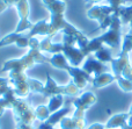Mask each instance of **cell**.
<instances>
[{
  "label": "cell",
  "mask_w": 132,
  "mask_h": 129,
  "mask_svg": "<svg viewBox=\"0 0 132 129\" xmlns=\"http://www.w3.org/2000/svg\"><path fill=\"white\" fill-rule=\"evenodd\" d=\"M27 81H28V85H29L30 92L42 94V91H43V87H44V84L42 83V81L37 80V79H34V78H30V77H28Z\"/></svg>",
  "instance_id": "obj_27"
},
{
  "label": "cell",
  "mask_w": 132,
  "mask_h": 129,
  "mask_svg": "<svg viewBox=\"0 0 132 129\" xmlns=\"http://www.w3.org/2000/svg\"><path fill=\"white\" fill-rule=\"evenodd\" d=\"M62 129H87L85 119H75L73 116H65L59 122Z\"/></svg>",
  "instance_id": "obj_17"
},
{
  "label": "cell",
  "mask_w": 132,
  "mask_h": 129,
  "mask_svg": "<svg viewBox=\"0 0 132 129\" xmlns=\"http://www.w3.org/2000/svg\"><path fill=\"white\" fill-rule=\"evenodd\" d=\"M62 54L65 56L67 62L72 66H79V65H81V63L87 57L84 54V51L75 45H64L63 47Z\"/></svg>",
  "instance_id": "obj_10"
},
{
  "label": "cell",
  "mask_w": 132,
  "mask_h": 129,
  "mask_svg": "<svg viewBox=\"0 0 132 129\" xmlns=\"http://www.w3.org/2000/svg\"><path fill=\"white\" fill-rule=\"evenodd\" d=\"M20 0H0V14L5 12L8 7L11 6H16Z\"/></svg>",
  "instance_id": "obj_29"
},
{
  "label": "cell",
  "mask_w": 132,
  "mask_h": 129,
  "mask_svg": "<svg viewBox=\"0 0 132 129\" xmlns=\"http://www.w3.org/2000/svg\"><path fill=\"white\" fill-rule=\"evenodd\" d=\"M57 94L66 95V85H59L58 83L55 81V79H52L50 73H46V81L44 84L42 95L50 98L52 95H57Z\"/></svg>",
  "instance_id": "obj_12"
},
{
  "label": "cell",
  "mask_w": 132,
  "mask_h": 129,
  "mask_svg": "<svg viewBox=\"0 0 132 129\" xmlns=\"http://www.w3.org/2000/svg\"><path fill=\"white\" fill-rule=\"evenodd\" d=\"M68 74H70L72 81L80 88V90H84L89 83L92 84L93 80V77L90 74H88L85 70H82V67L79 66H72V65H68L65 70Z\"/></svg>",
  "instance_id": "obj_9"
},
{
  "label": "cell",
  "mask_w": 132,
  "mask_h": 129,
  "mask_svg": "<svg viewBox=\"0 0 132 129\" xmlns=\"http://www.w3.org/2000/svg\"><path fill=\"white\" fill-rule=\"evenodd\" d=\"M71 112V107H63L59 111L51 113L50 118L48 119V122L52 126H56L57 123H59L62 121V119H64L65 116H67V114Z\"/></svg>",
  "instance_id": "obj_24"
},
{
  "label": "cell",
  "mask_w": 132,
  "mask_h": 129,
  "mask_svg": "<svg viewBox=\"0 0 132 129\" xmlns=\"http://www.w3.org/2000/svg\"><path fill=\"white\" fill-rule=\"evenodd\" d=\"M107 1H108V5H109V6H111L112 8L116 11V13H117L118 8L125 4L126 0H107Z\"/></svg>",
  "instance_id": "obj_30"
},
{
  "label": "cell",
  "mask_w": 132,
  "mask_h": 129,
  "mask_svg": "<svg viewBox=\"0 0 132 129\" xmlns=\"http://www.w3.org/2000/svg\"><path fill=\"white\" fill-rule=\"evenodd\" d=\"M129 118H130V113L125 112V113H118L114 114L105 123V128L107 129H118L122 128L124 125H126Z\"/></svg>",
  "instance_id": "obj_16"
},
{
  "label": "cell",
  "mask_w": 132,
  "mask_h": 129,
  "mask_svg": "<svg viewBox=\"0 0 132 129\" xmlns=\"http://www.w3.org/2000/svg\"><path fill=\"white\" fill-rule=\"evenodd\" d=\"M52 39L50 37H45L44 40L39 41V50L43 54H50V55H55V54H59L63 51V47L64 44L60 43H52L51 41Z\"/></svg>",
  "instance_id": "obj_14"
},
{
  "label": "cell",
  "mask_w": 132,
  "mask_h": 129,
  "mask_svg": "<svg viewBox=\"0 0 132 129\" xmlns=\"http://www.w3.org/2000/svg\"><path fill=\"white\" fill-rule=\"evenodd\" d=\"M12 90V86L9 85V84H6V85H1L0 86V98L4 97L5 94H6L8 91Z\"/></svg>",
  "instance_id": "obj_31"
},
{
  "label": "cell",
  "mask_w": 132,
  "mask_h": 129,
  "mask_svg": "<svg viewBox=\"0 0 132 129\" xmlns=\"http://www.w3.org/2000/svg\"><path fill=\"white\" fill-rule=\"evenodd\" d=\"M55 129H62V128H55Z\"/></svg>",
  "instance_id": "obj_41"
},
{
  "label": "cell",
  "mask_w": 132,
  "mask_h": 129,
  "mask_svg": "<svg viewBox=\"0 0 132 129\" xmlns=\"http://www.w3.org/2000/svg\"><path fill=\"white\" fill-rule=\"evenodd\" d=\"M129 113H130L131 115H132V104L130 105V108H129Z\"/></svg>",
  "instance_id": "obj_38"
},
{
  "label": "cell",
  "mask_w": 132,
  "mask_h": 129,
  "mask_svg": "<svg viewBox=\"0 0 132 129\" xmlns=\"http://www.w3.org/2000/svg\"><path fill=\"white\" fill-rule=\"evenodd\" d=\"M97 98L90 91L84 92L81 95L73 100L72 105L74 107V113H73V118L75 119H85V113L87 109H89L93 105L96 104Z\"/></svg>",
  "instance_id": "obj_7"
},
{
  "label": "cell",
  "mask_w": 132,
  "mask_h": 129,
  "mask_svg": "<svg viewBox=\"0 0 132 129\" xmlns=\"http://www.w3.org/2000/svg\"><path fill=\"white\" fill-rule=\"evenodd\" d=\"M105 129H107V128H105Z\"/></svg>",
  "instance_id": "obj_43"
},
{
  "label": "cell",
  "mask_w": 132,
  "mask_h": 129,
  "mask_svg": "<svg viewBox=\"0 0 132 129\" xmlns=\"http://www.w3.org/2000/svg\"><path fill=\"white\" fill-rule=\"evenodd\" d=\"M100 1H102V0H86L85 5H86V7H92L94 5H97Z\"/></svg>",
  "instance_id": "obj_35"
},
{
  "label": "cell",
  "mask_w": 132,
  "mask_h": 129,
  "mask_svg": "<svg viewBox=\"0 0 132 129\" xmlns=\"http://www.w3.org/2000/svg\"><path fill=\"white\" fill-rule=\"evenodd\" d=\"M116 81V77L114 76V73H110V72H103V73L98 74V76L93 77V80H92V85L95 88H102L108 86L109 84Z\"/></svg>",
  "instance_id": "obj_18"
},
{
  "label": "cell",
  "mask_w": 132,
  "mask_h": 129,
  "mask_svg": "<svg viewBox=\"0 0 132 129\" xmlns=\"http://www.w3.org/2000/svg\"><path fill=\"white\" fill-rule=\"evenodd\" d=\"M9 44H16L19 48L24 49L29 47V37L27 35L18 34L15 32L11 33V34H7L6 36H4L0 40V48L9 45Z\"/></svg>",
  "instance_id": "obj_13"
},
{
  "label": "cell",
  "mask_w": 132,
  "mask_h": 129,
  "mask_svg": "<svg viewBox=\"0 0 132 129\" xmlns=\"http://www.w3.org/2000/svg\"><path fill=\"white\" fill-rule=\"evenodd\" d=\"M50 115H51V113L49 111L48 106H45V105H39V106H37L35 108V118L38 121H41V122L48 121Z\"/></svg>",
  "instance_id": "obj_26"
},
{
  "label": "cell",
  "mask_w": 132,
  "mask_h": 129,
  "mask_svg": "<svg viewBox=\"0 0 132 129\" xmlns=\"http://www.w3.org/2000/svg\"><path fill=\"white\" fill-rule=\"evenodd\" d=\"M8 79H9V85L13 87L14 93H15L16 98L19 99H27L30 95V88L28 85V76L26 72L21 71H9Z\"/></svg>",
  "instance_id": "obj_5"
},
{
  "label": "cell",
  "mask_w": 132,
  "mask_h": 129,
  "mask_svg": "<svg viewBox=\"0 0 132 129\" xmlns=\"http://www.w3.org/2000/svg\"><path fill=\"white\" fill-rule=\"evenodd\" d=\"M16 99H18V98H16L15 93H14L13 87H12V90L8 91L4 97L0 98V118L4 115L5 111H6L7 108L12 109V107H13L14 102L16 101Z\"/></svg>",
  "instance_id": "obj_19"
},
{
  "label": "cell",
  "mask_w": 132,
  "mask_h": 129,
  "mask_svg": "<svg viewBox=\"0 0 132 129\" xmlns=\"http://www.w3.org/2000/svg\"><path fill=\"white\" fill-rule=\"evenodd\" d=\"M87 129H105V125L100 122H95V123H92L89 127H87Z\"/></svg>",
  "instance_id": "obj_33"
},
{
  "label": "cell",
  "mask_w": 132,
  "mask_h": 129,
  "mask_svg": "<svg viewBox=\"0 0 132 129\" xmlns=\"http://www.w3.org/2000/svg\"><path fill=\"white\" fill-rule=\"evenodd\" d=\"M15 129H35L32 125H27V123H16Z\"/></svg>",
  "instance_id": "obj_34"
},
{
  "label": "cell",
  "mask_w": 132,
  "mask_h": 129,
  "mask_svg": "<svg viewBox=\"0 0 132 129\" xmlns=\"http://www.w3.org/2000/svg\"><path fill=\"white\" fill-rule=\"evenodd\" d=\"M16 9H18V14L20 16V21H19L18 26L15 28V33L18 34H22V33L30 30L34 26V23L29 20L30 15V6L28 0H20L16 5Z\"/></svg>",
  "instance_id": "obj_8"
},
{
  "label": "cell",
  "mask_w": 132,
  "mask_h": 129,
  "mask_svg": "<svg viewBox=\"0 0 132 129\" xmlns=\"http://www.w3.org/2000/svg\"><path fill=\"white\" fill-rule=\"evenodd\" d=\"M82 70L87 72L88 74H90L92 77L98 76V74L103 73V72H108V66L104 63L97 60L94 56H87V58L84 60L82 64Z\"/></svg>",
  "instance_id": "obj_11"
},
{
  "label": "cell",
  "mask_w": 132,
  "mask_h": 129,
  "mask_svg": "<svg viewBox=\"0 0 132 129\" xmlns=\"http://www.w3.org/2000/svg\"><path fill=\"white\" fill-rule=\"evenodd\" d=\"M111 70L114 76L124 77L132 81V64L130 63V54H118L116 58L111 60Z\"/></svg>",
  "instance_id": "obj_6"
},
{
  "label": "cell",
  "mask_w": 132,
  "mask_h": 129,
  "mask_svg": "<svg viewBox=\"0 0 132 129\" xmlns=\"http://www.w3.org/2000/svg\"><path fill=\"white\" fill-rule=\"evenodd\" d=\"M114 13H116V11L109 5H94L87 11V16L90 20H96L98 28L105 30L111 23V15Z\"/></svg>",
  "instance_id": "obj_3"
},
{
  "label": "cell",
  "mask_w": 132,
  "mask_h": 129,
  "mask_svg": "<svg viewBox=\"0 0 132 129\" xmlns=\"http://www.w3.org/2000/svg\"><path fill=\"white\" fill-rule=\"evenodd\" d=\"M63 105H64V95L57 94L49 98L48 108L50 111V113H55V112L59 111L60 108H63Z\"/></svg>",
  "instance_id": "obj_22"
},
{
  "label": "cell",
  "mask_w": 132,
  "mask_h": 129,
  "mask_svg": "<svg viewBox=\"0 0 132 129\" xmlns=\"http://www.w3.org/2000/svg\"><path fill=\"white\" fill-rule=\"evenodd\" d=\"M48 63L53 66L55 69H59V70H66V67L70 65V63L67 62V59L65 58V56L63 55L62 52L59 54H55V55H51L49 57Z\"/></svg>",
  "instance_id": "obj_20"
},
{
  "label": "cell",
  "mask_w": 132,
  "mask_h": 129,
  "mask_svg": "<svg viewBox=\"0 0 132 129\" xmlns=\"http://www.w3.org/2000/svg\"><path fill=\"white\" fill-rule=\"evenodd\" d=\"M94 57H95L97 60H100V62L104 63V64H107V63H111V60L114 59V57H112L110 50L108 48H105L104 45H103L101 49H98L96 52H94Z\"/></svg>",
  "instance_id": "obj_25"
},
{
  "label": "cell",
  "mask_w": 132,
  "mask_h": 129,
  "mask_svg": "<svg viewBox=\"0 0 132 129\" xmlns=\"http://www.w3.org/2000/svg\"><path fill=\"white\" fill-rule=\"evenodd\" d=\"M129 26H130V29H132V19H131V21H130V23H129Z\"/></svg>",
  "instance_id": "obj_39"
},
{
  "label": "cell",
  "mask_w": 132,
  "mask_h": 129,
  "mask_svg": "<svg viewBox=\"0 0 132 129\" xmlns=\"http://www.w3.org/2000/svg\"><path fill=\"white\" fill-rule=\"evenodd\" d=\"M6 84H9L8 77H0V86H1V85H6Z\"/></svg>",
  "instance_id": "obj_37"
},
{
  "label": "cell",
  "mask_w": 132,
  "mask_h": 129,
  "mask_svg": "<svg viewBox=\"0 0 132 129\" xmlns=\"http://www.w3.org/2000/svg\"><path fill=\"white\" fill-rule=\"evenodd\" d=\"M100 39L103 42V44H107V45L111 47V48L121 47L122 22L117 13H114L111 15V23H110L109 28L105 30V33H103L100 36Z\"/></svg>",
  "instance_id": "obj_2"
},
{
  "label": "cell",
  "mask_w": 132,
  "mask_h": 129,
  "mask_svg": "<svg viewBox=\"0 0 132 129\" xmlns=\"http://www.w3.org/2000/svg\"><path fill=\"white\" fill-rule=\"evenodd\" d=\"M37 35L49 37V35H50V22H49V21L41 20V21H38V22L34 23V26H32V28L29 30L27 36L30 39V37H36Z\"/></svg>",
  "instance_id": "obj_15"
},
{
  "label": "cell",
  "mask_w": 132,
  "mask_h": 129,
  "mask_svg": "<svg viewBox=\"0 0 132 129\" xmlns=\"http://www.w3.org/2000/svg\"><path fill=\"white\" fill-rule=\"evenodd\" d=\"M121 129H132V115H131V114H130V118H129L126 125H124Z\"/></svg>",
  "instance_id": "obj_36"
},
{
  "label": "cell",
  "mask_w": 132,
  "mask_h": 129,
  "mask_svg": "<svg viewBox=\"0 0 132 129\" xmlns=\"http://www.w3.org/2000/svg\"><path fill=\"white\" fill-rule=\"evenodd\" d=\"M14 120L16 123H27L32 125L36 118H35V108H32L29 101L26 99H16L12 107Z\"/></svg>",
  "instance_id": "obj_4"
},
{
  "label": "cell",
  "mask_w": 132,
  "mask_h": 129,
  "mask_svg": "<svg viewBox=\"0 0 132 129\" xmlns=\"http://www.w3.org/2000/svg\"><path fill=\"white\" fill-rule=\"evenodd\" d=\"M37 129H55V126L50 125L48 121H44V122L39 123L38 127H37Z\"/></svg>",
  "instance_id": "obj_32"
},
{
  "label": "cell",
  "mask_w": 132,
  "mask_h": 129,
  "mask_svg": "<svg viewBox=\"0 0 132 129\" xmlns=\"http://www.w3.org/2000/svg\"><path fill=\"white\" fill-rule=\"evenodd\" d=\"M103 45H104V44H103V42L101 41L100 36H98V37H94V39L89 40L88 44H87L86 48H85L82 51H84V54L86 56H89V55H92V54L96 52V51H97L98 49L102 48Z\"/></svg>",
  "instance_id": "obj_23"
},
{
  "label": "cell",
  "mask_w": 132,
  "mask_h": 129,
  "mask_svg": "<svg viewBox=\"0 0 132 129\" xmlns=\"http://www.w3.org/2000/svg\"><path fill=\"white\" fill-rule=\"evenodd\" d=\"M129 34L131 35V39H132V29H130V30H129Z\"/></svg>",
  "instance_id": "obj_40"
},
{
  "label": "cell",
  "mask_w": 132,
  "mask_h": 129,
  "mask_svg": "<svg viewBox=\"0 0 132 129\" xmlns=\"http://www.w3.org/2000/svg\"><path fill=\"white\" fill-rule=\"evenodd\" d=\"M116 83L122 91H124V92H132V81L131 80L124 78V77H117Z\"/></svg>",
  "instance_id": "obj_28"
},
{
  "label": "cell",
  "mask_w": 132,
  "mask_h": 129,
  "mask_svg": "<svg viewBox=\"0 0 132 129\" xmlns=\"http://www.w3.org/2000/svg\"><path fill=\"white\" fill-rule=\"evenodd\" d=\"M122 25H129L132 19V4L131 5H123L117 11Z\"/></svg>",
  "instance_id": "obj_21"
},
{
  "label": "cell",
  "mask_w": 132,
  "mask_h": 129,
  "mask_svg": "<svg viewBox=\"0 0 132 129\" xmlns=\"http://www.w3.org/2000/svg\"><path fill=\"white\" fill-rule=\"evenodd\" d=\"M49 57L44 56L41 52L39 48H30L27 54L20 58H12L2 64L1 72H9V71H21L26 72L27 70L32 69L36 64H45L48 63Z\"/></svg>",
  "instance_id": "obj_1"
},
{
  "label": "cell",
  "mask_w": 132,
  "mask_h": 129,
  "mask_svg": "<svg viewBox=\"0 0 132 129\" xmlns=\"http://www.w3.org/2000/svg\"><path fill=\"white\" fill-rule=\"evenodd\" d=\"M64 1H68V0H64Z\"/></svg>",
  "instance_id": "obj_42"
}]
</instances>
